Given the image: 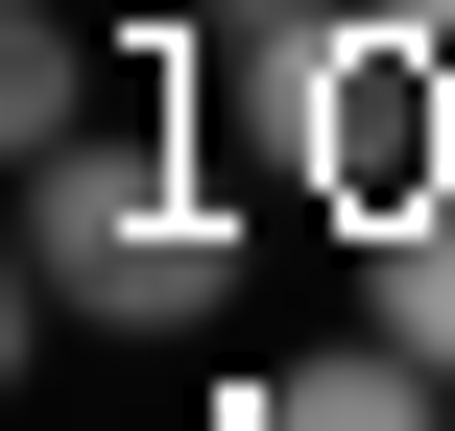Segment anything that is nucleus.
I'll list each match as a JSON object with an SVG mask.
<instances>
[{
	"instance_id": "2",
	"label": "nucleus",
	"mask_w": 455,
	"mask_h": 431,
	"mask_svg": "<svg viewBox=\"0 0 455 431\" xmlns=\"http://www.w3.org/2000/svg\"><path fill=\"white\" fill-rule=\"evenodd\" d=\"M24 312L48 336H216L240 312V216L192 144H48L24 168Z\"/></svg>"
},
{
	"instance_id": "4",
	"label": "nucleus",
	"mask_w": 455,
	"mask_h": 431,
	"mask_svg": "<svg viewBox=\"0 0 455 431\" xmlns=\"http://www.w3.org/2000/svg\"><path fill=\"white\" fill-rule=\"evenodd\" d=\"M360 288H384V336H408V360L455 384V192L408 216V240H360Z\"/></svg>"
},
{
	"instance_id": "5",
	"label": "nucleus",
	"mask_w": 455,
	"mask_h": 431,
	"mask_svg": "<svg viewBox=\"0 0 455 431\" xmlns=\"http://www.w3.org/2000/svg\"><path fill=\"white\" fill-rule=\"evenodd\" d=\"M72 96H96V48H72V24H0V144H24V168L72 144Z\"/></svg>"
},
{
	"instance_id": "7",
	"label": "nucleus",
	"mask_w": 455,
	"mask_h": 431,
	"mask_svg": "<svg viewBox=\"0 0 455 431\" xmlns=\"http://www.w3.org/2000/svg\"><path fill=\"white\" fill-rule=\"evenodd\" d=\"M384 24H432V48H455V0H384Z\"/></svg>"
},
{
	"instance_id": "1",
	"label": "nucleus",
	"mask_w": 455,
	"mask_h": 431,
	"mask_svg": "<svg viewBox=\"0 0 455 431\" xmlns=\"http://www.w3.org/2000/svg\"><path fill=\"white\" fill-rule=\"evenodd\" d=\"M240 120H264V168H288L336 240H408V216L455 192V48H432V24H384V0L264 24V48H240Z\"/></svg>"
},
{
	"instance_id": "6",
	"label": "nucleus",
	"mask_w": 455,
	"mask_h": 431,
	"mask_svg": "<svg viewBox=\"0 0 455 431\" xmlns=\"http://www.w3.org/2000/svg\"><path fill=\"white\" fill-rule=\"evenodd\" d=\"M264 24H312V0H216V48H264Z\"/></svg>"
},
{
	"instance_id": "3",
	"label": "nucleus",
	"mask_w": 455,
	"mask_h": 431,
	"mask_svg": "<svg viewBox=\"0 0 455 431\" xmlns=\"http://www.w3.org/2000/svg\"><path fill=\"white\" fill-rule=\"evenodd\" d=\"M216 431H455V384L408 360V336H336V360H264Z\"/></svg>"
}]
</instances>
